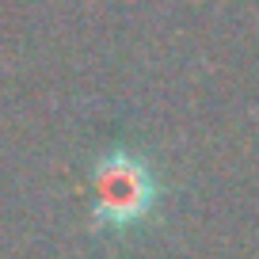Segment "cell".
<instances>
[{"instance_id":"6da1fadb","label":"cell","mask_w":259,"mask_h":259,"mask_svg":"<svg viewBox=\"0 0 259 259\" xmlns=\"http://www.w3.org/2000/svg\"><path fill=\"white\" fill-rule=\"evenodd\" d=\"M92 187V210H88V233H111L122 236L130 229H141L160 210L164 187L156 168L141 153L130 149H107L96 156L88 171Z\"/></svg>"}]
</instances>
